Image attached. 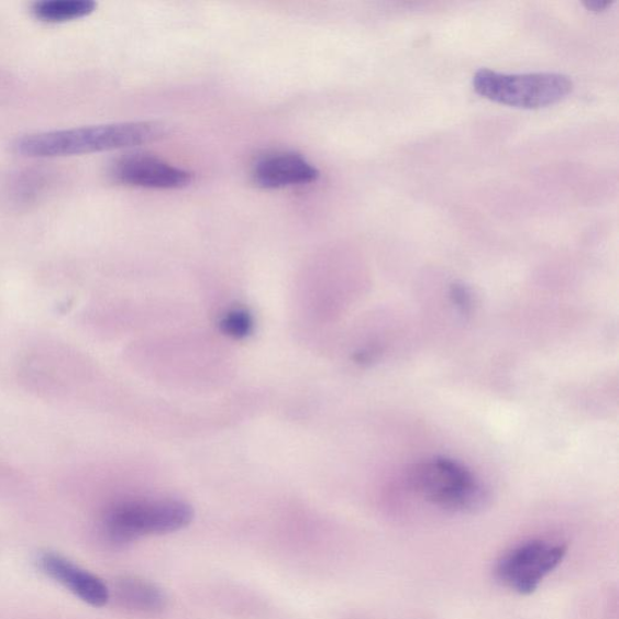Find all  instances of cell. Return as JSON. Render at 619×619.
<instances>
[{"mask_svg":"<svg viewBox=\"0 0 619 619\" xmlns=\"http://www.w3.org/2000/svg\"><path fill=\"white\" fill-rule=\"evenodd\" d=\"M165 128L153 121L84 126L30 133L12 143V150L27 157H65L137 147L162 139Z\"/></svg>","mask_w":619,"mask_h":619,"instance_id":"cell-1","label":"cell"},{"mask_svg":"<svg viewBox=\"0 0 619 619\" xmlns=\"http://www.w3.org/2000/svg\"><path fill=\"white\" fill-rule=\"evenodd\" d=\"M407 480L424 501L449 512H475L488 499L475 473L446 457L421 461L409 469Z\"/></svg>","mask_w":619,"mask_h":619,"instance_id":"cell-2","label":"cell"},{"mask_svg":"<svg viewBox=\"0 0 619 619\" xmlns=\"http://www.w3.org/2000/svg\"><path fill=\"white\" fill-rule=\"evenodd\" d=\"M194 518L189 504L179 500H130L106 513L102 531L114 545H126L150 535H165L187 528Z\"/></svg>","mask_w":619,"mask_h":619,"instance_id":"cell-3","label":"cell"},{"mask_svg":"<svg viewBox=\"0 0 619 619\" xmlns=\"http://www.w3.org/2000/svg\"><path fill=\"white\" fill-rule=\"evenodd\" d=\"M473 89L495 103L539 109L565 99L574 89V82L560 73H529L504 75L491 69H479L472 80Z\"/></svg>","mask_w":619,"mask_h":619,"instance_id":"cell-4","label":"cell"},{"mask_svg":"<svg viewBox=\"0 0 619 619\" xmlns=\"http://www.w3.org/2000/svg\"><path fill=\"white\" fill-rule=\"evenodd\" d=\"M566 545L531 540L507 552L495 567V576L504 586L530 596L541 582L562 564Z\"/></svg>","mask_w":619,"mask_h":619,"instance_id":"cell-5","label":"cell"},{"mask_svg":"<svg viewBox=\"0 0 619 619\" xmlns=\"http://www.w3.org/2000/svg\"><path fill=\"white\" fill-rule=\"evenodd\" d=\"M118 184L145 189H180L191 181V174L152 154L132 153L119 157L111 166Z\"/></svg>","mask_w":619,"mask_h":619,"instance_id":"cell-6","label":"cell"},{"mask_svg":"<svg viewBox=\"0 0 619 619\" xmlns=\"http://www.w3.org/2000/svg\"><path fill=\"white\" fill-rule=\"evenodd\" d=\"M320 177L318 168L305 156L294 152L266 154L253 165L254 184L263 189H281L313 184Z\"/></svg>","mask_w":619,"mask_h":619,"instance_id":"cell-7","label":"cell"},{"mask_svg":"<svg viewBox=\"0 0 619 619\" xmlns=\"http://www.w3.org/2000/svg\"><path fill=\"white\" fill-rule=\"evenodd\" d=\"M43 573L75 594L81 601L93 608H102L111 598V592L104 582L96 575L70 562L67 557L45 552L38 557Z\"/></svg>","mask_w":619,"mask_h":619,"instance_id":"cell-8","label":"cell"},{"mask_svg":"<svg viewBox=\"0 0 619 619\" xmlns=\"http://www.w3.org/2000/svg\"><path fill=\"white\" fill-rule=\"evenodd\" d=\"M115 593L118 600L126 608L141 612H159L167 601L162 588L141 578H121L115 586Z\"/></svg>","mask_w":619,"mask_h":619,"instance_id":"cell-9","label":"cell"},{"mask_svg":"<svg viewBox=\"0 0 619 619\" xmlns=\"http://www.w3.org/2000/svg\"><path fill=\"white\" fill-rule=\"evenodd\" d=\"M96 7L92 0H43L32 5V14L43 22L60 23L88 16Z\"/></svg>","mask_w":619,"mask_h":619,"instance_id":"cell-10","label":"cell"},{"mask_svg":"<svg viewBox=\"0 0 619 619\" xmlns=\"http://www.w3.org/2000/svg\"><path fill=\"white\" fill-rule=\"evenodd\" d=\"M221 328L223 333L229 336L244 339L253 331V319L248 311L235 309L223 316Z\"/></svg>","mask_w":619,"mask_h":619,"instance_id":"cell-11","label":"cell"},{"mask_svg":"<svg viewBox=\"0 0 619 619\" xmlns=\"http://www.w3.org/2000/svg\"><path fill=\"white\" fill-rule=\"evenodd\" d=\"M612 4H614V0H586V2H584V5L589 11H596V12L604 11L609 7H611Z\"/></svg>","mask_w":619,"mask_h":619,"instance_id":"cell-12","label":"cell"}]
</instances>
